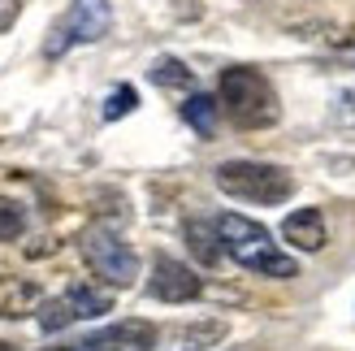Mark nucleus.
Listing matches in <instances>:
<instances>
[{
	"instance_id": "4468645a",
	"label": "nucleus",
	"mask_w": 355,
	"mask_h": 351,
	"mask_svg": "<svg viewBox=\"0 0 355 351\" xmlns=\"http://www.w3.org/2000/svg\"><path fill=\"white\" fill-rule=\"evenodd\" d=\"M22 230H26V208L9 196H0V243L22 239Z\"/></svg>"
},
{
	"instance_id": "2eb2a0df",
	"label": "nucleus",
	"mask_w": 355,
	"mask_h": 351,
	"mask_svg": "<svg viewBox=\"0 0 355 351\" xmlns=\"http://www.w3.org/2000/svg\"><path fill=\"white\" fill-rule=\"evenodd\" d=\"M135 104H139V92H135L130 83L113 87V92H109V100H104V121H117V117L135 113Z\"/></svg>"
},
{
	"instance_id": "9d476101",
	"label": "nucleus",
	"mask_w": 355,
	"mask_h": 351,
	"mask_svg": "<svg viewBox=\"0 0 355 351\" xmlns=\"http://www.w3.org/2000/svg\"><path fill=\"white\" fill-rule=\"evenodd\" d=\"M282 239L291 243L295 252H321L329 243V230H325V213L321 208H299V213H291L286 221H282Z\"/></svg>"
},
{
	"instance_id": "20e7f679",
	"label": "nucleus",
	"mask_w": 355,
	"mask_h": 351,
	"mask_svg": "<svg viewBox=\"0 0 355 351\" xmlns=\"http://www.w3.org/2000/svg\"><path fill=\"white\" fill-rule=\"evenodd\" d=\"M78 248H83V260L92 265V273L104 286H135L139 252L117 230H109V225H92V230L78 239Z\"/></svg>"
},
{
	"instance_id": "dca6fc26",
	"label": "nucleus",
	"mask_w": 355,
	"mask_h": 351,
	"mask_svg": "<svg viewBox=\"0 0 355 351\" xmlns=\"http://www.w3.org/2000/svg\"><path fill=\"white\" fill-rule=\"evenodd\" d=\"M334 117H338L343 126H355V87H347V92L338 96V104H334Z\"/></svg>"
},
{
	"instance_id": "7ed1b4c3",
	"label": "nucleus",
	"mask_w": 355,
	"mask_h": 351,
	"mask_svg": "<svg viewBox=\"0 0 355 351\" xmlns=\"http://www.w3.org/2000/svg\"><path fill=\"white\" fill-rule=\"evenodd\" d=\"M217 187L243 204H286L295 196V178L269 161H225L217 165Z\"/></svg>"
},
{
	"instance_id": "f257e3e1",
	"label": "nucleus",
	"mask_w": 355,
	"mask_h": 351,
	"mask_svg": "<svg viewBox=\"0 0 355 351\" xmlns=\"http://www.w3.org/2000/svg\"><path fill=\"white\" fill-rule=\"evenodd\" d=\"M217 234H221V248L230 260H239V265L247 273H256V277H295L299 273V260L286 256L273 243L269 234V225H260L252 217H243V213H221L217 217Z\"/></svg>"
},
{
	"instance_id": "9b49d317",
	"label": "nucleus",
	"mask_w": 355,
	"mask_h": 351,
	"mask_svg": "<svg viewBox=\"0 0 355 351\" xmlns=\"http://www.w3.org/2000/svg\"><path fill=\"white\" fill-rule=\"evenodd\" d=\"M182 234H187V248L195 252V260H200V265H217V260H221L225 248H221L217 221H187Z\"/></svg>"
},
{
	"instance_id": "a211bd4d",
	"label": "nucleus",
	"mask_w": 355,
	"mask_h": 351,
	"mask_svg": "<svg viewBox=\"0 0 355 351\" xmlns=\"http://www.w3.org/2000/svg\"><path fill=\"white\" fill-rule=\"evenodd\" d=\"M0 351H22V347H9V343H0Z\"/></svg>"
},
{
	"instance_id": "f3484780",
	"label": "nucleus",
	"mask_w": 355,
	"mask_h": 351,
	"mask_svg": "<svg viewBox=\"0 0 355 351\" xmlns=\"http://www.w3.org/2000/svg\"><path fill=\"white\" fill-rule=\"evenodd\" d=\"M17 17H22V0H0V35H5Z\"/></svg>"
},
{
	"instance_id": "1a4fd4ad",
	"label": "nucleus",
	"mask_w": 355,
	"mask_h": 351,
	"mask_svg": "<svg viewBox=\"0 0 355 351\" xmlns=\"http://www.w3.org/2000/svg\"><path fill=\"white\" fill-rule=\"evenodd\" d=\"M44 291L35 277H17V273H0V321H17L40 312Z\"/></svg>"
},
{
	"instance_id": "39448f33",
	"label": "nucleus",
	"mask_w": 355,
	"mask_h": 351,
	"mask_svg": "<svg viewBox=\"0 0 355 351\" xmlns=\"http://www.w3.org/2000/svg\"><path fill=\"white\" fill-rule=\"evenodd\" d=\"M109 26H113V5L109 0H69L65 17L52 26L48 44H44V57L57 61L78 44H96V40L109 35Z\"/></svg>"
},
{
	"instance_id": "6e6552de",
	"label": "nucleus",
	"mask_w": 355,
	"mask_h": 351,
	"mask_svg": "<svg viewBox=\"0 0 355 351\" xmlns=\"http://www.w3.org/2000/svg\"><path fill=\"white\" fill-rule=\"evenodd\" d=\"M148 291H152V300H161V304H191V300L204 295V282H200V273H195L191 265H182V260L156 256Z\"/></svg>"
},
{
	"instance_id": "423d86ee",
	"label": "nucleus",
	"mask_w": 355,
	"mask_h": 351,
	"mask_svg": "<svg viewBox=\"0 0 355 351\" xmlns=\"http://www.w3.org/2000/svg\"><path fill=\"white\" fill-rule=\"evenodd\" d=\"M104 312H113V295L92 286V282H74V286H65L57 300H44L35 321H40L44 334H61L65 325L96 321V317H104Z\"/></svg>"
},
{
	"instance_id": "0eeeda50",
	"label": "nucleus",
	"mask_w": 355,
	"mask_h": 351,
	"mask_svg": "<svg viewBox=\"0 0 355 351\" xmlns=\"http://www.w3.org/2000/svg\"><path fill=\"white\" fill-rule=\"evenodd\" d=\"M156 347V325L152 321H117V325H104L96 334H87L78 343H65V347H52V351H152Z\"/></svg>"
},
{
	"instance_id": "f8f14e48",
	"label": "nucleus",
	"mask_w": 355,
	"mask_h": 351,
	"mask_svg": "<svg viewBox=\"0 0 355 351\" xmlns=\"http://www.w3.org/2000/svg\"><path fill=\"white\" fill-rule=\"evenodd\" d=\"M217 113H221V100H212V96H200L195 92L187 104H182V117L195 126V135H204V139H212L217 135Z\"/></svg>"
},
{
	"instance_id": "f03ea898",
	"label": "nucleus",
	"mask_w": 355,
	"mask_h": 351,
	"mask_svg": "<svg viewBox=\"0 0 355 351\" xmlns=\"http://www.w3.org/2000/svg\"><path fill=\"white\" fill-rule=\"evenodd\" d=\"M217 100L221 113L234 121L239 130H269L282 117V100L273 92V83L252 65H230L217 78Z\"/></svg>"
},
{
	"instance_id": "ddd939ff",
	"label": "nucleus",
	"mask_w": 355,
	"mask_h": 351,
	"mask_svg": "<svg viewBox=\"0 0 355 351\" xmlns=\"http://www.w3.org/2000/svg\"><path fill=\"white\" fill-rule=\"evenodd\" d=\"M148 74H152V83H156V87H191V83H195V74H191V69L178 61V57H161V61H152Z\"/></svg>"
}]
</instances>
